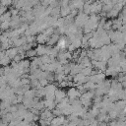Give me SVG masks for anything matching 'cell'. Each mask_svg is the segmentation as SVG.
<instances>
[{
	"label": "cell",
	"mask_w": 126,
	"mask_h": 126,
	"mask_svg": "<svg viewBox=\"0 0 126 126\" xmlns=\"http://www.w3.org/2000/svg\"><path fill=\"white\" fill-rule=\"evenodd\" d=\"M65 44H66V40H65L64 38H60L59 43H58V46H59L60 48H64V47H65Z\"/></svg>",
	"instance_id": "obj_2"
},
{
	"label": "cell",
	"mask_w": 126,
	"mask_h": 126,
	"mask_svg": "<svg viewBox=\"0 0 126 126\" xmlns=\"http://www.w3.org/2000/svg\"><path fill=\"white\" fill-rule=\"evenodd\" d=\"M16 54H17V49H16V48H11V49H9V50L7 51V56H8L9 58L15 57Z\"/></svg>",
	"instance_id": "obj_1"
}]
</instances>
